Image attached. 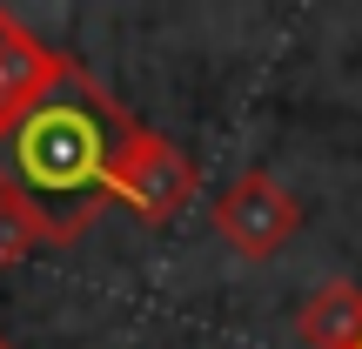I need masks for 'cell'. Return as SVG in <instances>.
I'll use <instances>...</instances> for the list:
<instances>
[{
  "mask_svg": "<svg viewBox=\"0 0 362 349\" xmlns=\"http://www.w3.org/2000/svg\"><path fill=\"white\" fill-rule=\"evenodd\" d=\"M134 128L141 121L74 61L13 121L0 142V188L34 215L40 242H74L94 229V215L115 202V161Z\"/></svg>",
  "mask_w": 362,
  "mask_h": 349,
  "instance_id": "cell-1",
  "label": "cell"
},
{
  "mask_svg": "<svg viewBox=\"0 0 362 349\" xmlns=\"http://www.w3.org/2000/svg\"><path fill=\"white\" fill-rule=\"evenodd\" d=\"M194 195H202V168L181 155L168 135L134 128V142L121 148V161H115V202L128 208L134 222H148V229H168Z\"/></svg>",
  "mask_w": 362,
  "mask_h": 349,
  "instance_id": "cell-2",
  "label": "cell"
},
{
  "mask_svg": "<svg viewBox=\"0 0 362 349\" xmlns=\"http://www.w3.org/2000/svg\"><path fill=\"white\" fill-rule=\"evenodd\" d=\"M208 222H215V235L235 248V256L269 262V256H282V248L296 242V229H302V202H296V195H288L269 168H242L228 188L215 195Z\"/></svg>",
  "mask_w": 362,
  "mask_h": 349,
  "instance_id": "cell-3",
  "label": "cell"
},
{
  "mask_svg": "<svg viewBox=\"0 0 362 349\" xmlns=\"http://www.w3.org/2000/svg\"><path fill=\"white\" fill-rule=\"evenodd\" d=\"M67 74V54H54L21 13L0 7V142L13 135V121Z\"/></svg>",
  "mask_w": 362,
  "mask_h": 349,
  "instance_id": "cell-4",
  "label": "cell"
},
{
  "mask_svg": "<svg viewBox=\"0 0 362 349\" xmlns=\"http://www.w3.org/2000/svg\"><path fill=\"white\" fill-rule=\"evenodd\" d=\"M309 349H362V289L356 282H322L296 316Z\"/></svg>",
  "mask_w": 362,
  "mask_h": 349,
  "instance_id": "cell-5",
  "label": "cell"
},
{
  "mask_svg": "<svg viewBox=\"0 0 362 349\" xmlns=\"http://www.w3.org/2000/svg\"><path fill=\"white\" fill-rule=\"evenodd\" d=\"M40 248V229H34V215H27L21 202H13L7 188H0V269H13V262H27Z\"/></svg>",
  "mask_w": 362,
  "mask_h": 349,
  "instance_id": "cell-6",
  "label": "cell"
},
{
  "mask_svg": "<svg viewBox=\"0 0 362 349\" xmlns=\"http://www.w3.org/2000/svg\"><path fill=\"white\" fill-rule=\"evenodd\" d=\"M0 349H13V343H7V336H0Z\"/></svg>",
  "mask_w": 362,
  "mask_h": 349,
  "instance_id": "cell-7",
  "label": "cell"
}]
</instances>
